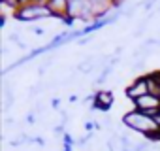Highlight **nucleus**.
Masks as SVG:
<instances>
[{"mask_svg": "<svg viewBox=\"0 0 160 151\" xmlns=\"http://www.w3.org/2000/svg\"><path fill=\"white\" fill-rule=\"evenodd\" d=\"M122 123H124L128 128H132V130H136V132H141V134H145V136L151 134V132L160 130L158 125H156V121H154V117H151V115H147V113H143V112H139V110H132V112L124 113Z\"/></svg>", "mask_w": 160, "mask_h": 151, "instance_id": "obj_1", "label": "nucleus"}, {"mask_svg": "<svg viewBox=\"0 0 160 151\" xmlns=\"http://www.w3.org/2000/svg\"><path fill=\"white\" fill-rule=\"evenodd\" d=\"M13 17L17 21H38V19H43V17H51L49 13V8L45 4H28L25 8H19L17 12H13Z\"/></svg>", "mask_w": 160, "mask_h": 151, "instance_id": "obj_2", "label": "nucleus"}, {"mask_svg": "<svg viewBox=\"0 0 160 151\" xmlns=\"http://www.w3.org/2000/svg\"><path fill=\"white\" fill-rule=\"evenodd\" d=\"M132 104H134V110H139V112H143L151 117H154L160 112V98H158V95H152V93L136 98Z\"/></svg>", "mask_w": 160, "mask_h": 151, "instance_id": "obj_3", "label": "nucleus"}, {"mask_svg": "<svg viewBox=\"0 0 160 151\" xmlns=\"http://www.w3.org/2000/svg\"><path fill=\"white\" fill-rule=\"evenodd\" d=\"M143 95H149V85H147V78H145V76H139V78H136L134 83L126 89V96L134 102L136 98H139Z\"/></svg>", "mask_w": 160, "mask_h": 151, "instance_id": "obj_4", "label": "nucleus"}, {"mask_svg": "<svg viewBox=\"0 0 160 151\" xmlns=\"http://www.w3.org/2000/svg\"><path fill=\"white\" fill-rule=\"evenodd\" d=\"M49 13L51 17H57L60 21H64L68 17V8H70V0H49L47 2Z\"/></svg>", "mask_w": 160, "mask_h": 151, "instance_id": "obj_5", "label": "nucleus"}, {"mask_svg": "<svg viewBox=\"0 0 160 151\" xmlns=\"http://www.w3.org/2000/svg\"><path fill=\"white\" fill-rule=\"evenodd\" d=\"M113 102H115V96H113V93H111V91H98V93H96V96H94L92 106H94V110L108 112V110L113 106Z\"/></svg>", "mask_w": 160, "mask_h": 151, "instance_id": "obj_6", "label": "nucleus"}, {"mask_svg": "<svg viewBox=\"0 0 160 151\" xmlns=\"http://www.w3.org/2000/svg\"><path fill=\"white\" fill-rule=\"evenodd\" d=\"M34 32H36V34H38V36H42V34H43V32H45V30H43V29H40V27H38V29H34Z\"/></svg>", "mask_w": 160, "mask_h": 151, "instance_id": "obj_7", "label": "nucleus"}, {"mask_svg": "<svg viewBox=\"0 0 160 151\" xmlns=\"http://www.w3.org/2000/svg\"><path fill=\"white\" fill-rule=\"evenodd\" d=\"M156 95H158V98H160V91H158V93H156Z\"/></svg>", "mask_w": 160, "mask_h": 151, "instance_id": "obj_8", "label": "nucleus"}]
</instances>
